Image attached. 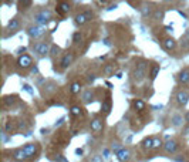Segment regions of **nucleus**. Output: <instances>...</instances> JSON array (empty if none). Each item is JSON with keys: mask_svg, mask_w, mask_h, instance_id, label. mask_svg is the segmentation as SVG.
<instances>
[{"mask_svg": "<svg viewBox=\"0 0 189 162\" xmlns=\"http://www.w3.org/2000/svg\"><path fill=\"white\" fill-rule=\"evenodd\" d=\"M34 20H36V23H37V26H44L47 21H50L51 20V11L50 10H41V11H38L37 14L34 16Z\"/></svg>", "mask_w": 189, "mask_h": 162, "instance_id": "7ed1b4c3", "label": "nucleus"}, {"mask_svg": "<svg viewBox=\"0 0 189 162\" xmlns=\"http://www.w3.org/2000/svg\"><path fill=\"white\" fill-rule=\"evenodd\" d=\"M94 78H95V77H94V74H90V77H88V81H94Z\"/></svg>", "mask_w": 189, "mask_h": 162, "instance_id": "4c0bfd02", "label": "nucleus"}, {"mask_svg": "<svg viewBox=\"0 0 189 162\" xmlns=\"http://www.w3.org/2000/svg\"><path fill=\"white\" fill-rule=\"evenodd\" d=\"M114 71H115V64H114V63H107V64L104 66V68H103V73H104L105 76H108V77L113 76Z\"/></svg>", "mask_w": 189, "mask_h": 162, "instance_id": "5701e85b", "label": "nucleus"}, {"mask_svg": "<svg viewBox=\"0 0 189 162\" xmlns=\"http://www.w3.org/2000/svg\"><path fill=\"white\" fill-rule=\"evenodd\" d=\"M162 147V139L161 138H153V145H152V149H158Z\"/></svg>", "mask_w": 189, "mask_h": 162, "instance_id": "7c9ffc66", "label": "nucleus"}, {"mask_svg": "<svg viewBox=\"0 0 189 162\" xmlns=\"http://www.w3.org/2000/svg\"><path fill=\"white\" fill-rule=\"evenodd\" d=\"M110 111H111V98L108 97L101 105V112H104L107 115V114H110Z\"/></svg>", "mask_w": 189, "mask_h": 162, "instance_id": "393cba45", "label": "nucleus"}, {"mask_svg": "<svg viewBox=\"0 0 189 162\" xmlns=\"http://www.w3.org/2000/svg\"><path fill=\"white\" fill-rule=\"evenodd\" d=\"M92 98H94V91H92L91 88H88V90H85V91L82 92L81 100H82V102H84V104L91 102V101H92Z\"/></svg>", "mask_w": 189, "mask_h": 162, "instance_id": "412c9836", "label": "nucleus"}, {"mask_svg": "<svg viewBox=\"0 0 189 162\" xmlns=\"http://www.w3.org/2000/svg\"><path fill=\"white\" fill-rule=\"evenodd\" d=\"M3 105L4 107H11V105H14L16 102H17V95H4L3 97Z\"/></svg>", "mask_w": 189, "mask_h": 162, "instance_id": "aec40b11", "label": "nucleus"}, {"mask_svg": "<svg viewBox=\"0 0 189 162\" xmlns=\"http://www.w3.org/2000/svg\"><path fill=\"white\" fill-rule=\"evenodd\" d=\"M70 112H71V115H74V117H80V115L84 114V111H82V108H81L80 105H73L71 110H70Z\"/></svg>", "mask_w": 189, "mask_h": 162, "instance_id": "cd10ccee", "label": "nucleus"}, {"mask_svg": "<svg viewBox=\"0 0 189 162\" xmlns=\"http://www.w3.org/2000/svg\"><path fill=\"white\" fill-rule=\"evenodd\" d=\"M80 91H81V82H80V81H76V82H73V84L70 85V92H71V94L76 95V94H78Z\"/></svg>", "mask_w": 189, "mask_h": 162, "instance_id": "bb28decb", "label": "nucleus"}, {"mask_svg": "<svg viewBox=\"0 0 189 162\" xmlns=\"http://www.w3.org/2000/svg\"><path fill=\"white\" fill-rule=\"evenodd\" d=\"M19 29H20V20H19L17 17L11 19V20L7 23V26H6V30L11 31V34H13V33H16Z\"/></svg>", "mask_w": 189, "mask_h": 162, "instance_id": "2eb2a0df", "label": "nucleus"}, {"mask_svg": "<svg viewBox=\"0 0 189 162\" xmlns=\"http://www.w3.org/2000/svg\"><path fill=\"white\" fill-rule=\"evenodd\" d=\"M164 149L166 154H175L176 149H178V142L175 139H169L168 142L164 144Z\"/></svg>", "mask_w": 189, "mask_h": 162, "instance_id": "ddd939ff", "label": "nucleus"}, {"mask_svg": "<svg viewBox=\"0 0 189 162\" xmlns=\"http://www.w3.org/2000/svg\"><path fill=\"white\" fill-rule=\"evenodd\" d=\"M76 154L78 155V157H81V155L84 154V149H82V148H77V149H76Z\"/></svg>", "mask_w": 189, "mask_h": 162, "instance_id": "f704fd0d", "label": "nucleus"}, {"mask_svg": "<svg viewBox=\"0 0 189 162\" xmlns=\"http://www.w3.org/2000/svg\"><path fill=\"white\" fill-rule=\"evenodd\" d=\"M178 81H179V84H182V85H188L189 84V67H185V68H182V70L179 71V74H178Z\"/></svg>", "mask_w": 189, "mask_h": 162, "instance_id": "f8f14e48", "label": "nucleus"}, {"mask_svg": "<svg viewBox=\"0 0 189 162\" xmlns=\"http://www.w3.org/2000/svg\"><path fill=\"white\" fill-rule=\"evenodd\" d=\"M92 17H94V11H92V10H85V11H82V13L76 14L74 21H76L77 26H82V24H85L87 21L92 20Z\"/></svg>", "mask_w": 189, "mask_h": 162, "instance_id": "f03ea898", "label": "nucleus"}, {"mask_svg": "<svg viewBox=\"0 0 189 162\" xmlns=\"http://www.w3.org/2000/svg\"><path fill=\"white\" fill-rule=\"evenodd\" d=\"M141 13H142L144 17H149V16H153V9L151 6H144L141 9Z\"/></svg>", "mask_w": 189, "mask_h": 162, "instance_id": "c85d7f7f", "label": "nucleus"}, {"mask_svg": "<svg viewBox=\"0 0 189 162\" xmlns=\"http://www.w3.org/2000/svg\"><path fill=\"white\" fill-rule=\"evenodd\" d=\"M32 71H33V73H38V70H37V67H34V68H32Z\"/></svg>", "mask_w": 189, "mask_h": 162, "instance_id": "ea45409f", "label": "nucleus"}, {"mask_svg": "<svg viewBox=\"0 0 189 162\" xmlns=\"http://www.w3.org/2000/svg\"><path fill=\"white\" fill-rule=\"evenodd\" d=\"M24 90H26V91H29V92H33V91H32V88H30V85H27V84L24 85Z\"/></svg>", "mask_w": 189, "mask_h": 162, "instance_id": "c9c22d12", "label": "nucleus"}, {"mask_svg": "<svg viewBox=\"0 0 189 162\" xmlns=\"http://www.w3.org/2000/svg\"><path fill=\"white\" fill-rule=\"evenodd\" d=\"M117 158L119 162H128L131 159V151L128 148H122L118 154H117Z\"/></svg>", "mask_w": 189, "mask_h": 162, "instance_id": "f3484780", "label": "nucleus"}, {"mask_svg": "<svg viewBox=\"0 0 189 162\" xmlns=\"http://www.w3.org/2000/svg\"><path fill=\"white\" fill-rule=\"evenodd\" d=\"M162 46H164L165 50L171 51V50H175L176 41H175V39H172V37H166V39H164V41H162Z\"/></svg>", "mask_w": 189, "mask_h": 162, "instance_id": "a211bd4d", "label": "nucleus"}, {"mask_svg": "<svg viewBox=\"0 0 189 162\" xmlns=\"http://www.w3.org/2000/svg\"><path fill=\"white\" fill-rule=\"evenodd\" d=\"M90 162H104V159H103V157L101 155H92L91 157V159H90Z\"/></svg>", "mask_w": 189, "mask_h": 162, "instance_id": "473e14b6", "label": "nucleus"}, {"mask_svg": "<svg viewBox=\"0 0 189 162\" xmlns=\"http://www.w3.org/2000/svg\"><path fill=\"white\" fill-rule=\"evenodd\" d=\"M132 108H134L138 114H142V112H145V110H147V104H145V101H142V100H134V101H132Z\"/></svg>", "mask_w": 189, "mask_h": 162, "instance_id": "dca6fc26", "label": "nucleus"}, {"mask_svg": "<svg viewBox=\"0 0 189 162\" xmlns=\"http://www.w3.org/2000/svg\"><path fill=\"white\" fill-rule=\"evenodd\" d=\"M46 33V27L44 26H30L29 29H27V34L32 37V39H38V37H41L43 34Z\"/></svg>", "mask_w": 189, "mask_h": 162, "instance_id": "423d86ee", "label": "nucleus"}, {"mask_svg": "<svg viewBox=\"0 0 189 162\" xmlns=\"http://www.w3.org/2000/svg\"><path fill=\"white\" fill-rule=\"evenodd\" d=\"M70 10H71V3H68V1H58L56 4V11L60 16H66Z\"/></svg>", "mask_w": 189, "mask_h": 162, "instance_id": "6e6552de", "label": "nucleus"}, {"mask_svg": "<svg viewBox=\"0 0 189 162\" xmlns=\"http://www.w3.org/2000/svg\"><path fill=\"white\" fill-rule=\"evenodd\" d=\"M81 40H82V34H81L80 31L74 33V36H73V41H74L76 44H78V43H81Z\"/></svg>", "mask_w": 189, "mask_h": 162, "instance_id": "2f4dec72", "label": "nucleus"}, {"mask_svg": "<svg viewBox=\"0 0 189 162\" xmlns=\"http://www.w3.org/2000/svg\"><path fill=\"white\" fill-rule=\"evenodd\" d=\"M155 20H162L164 19V11L162 10H159V9H156L155 11H153V16H152Z\"/></svg>", "mask_w": 189, "mask_h": 162, "instance_id": "c756f323", "label": "nucleus"}, {"mask_svg": "<svg viewBox=\"0 0 189 162\" xmlns=\"http://www.w3.org/2000/svg\"><path fill=\"white\" fill-rule=\"evenodd\" d=\"M185 121H186V122H189V111H188V112H186V114H185Z\"/></svg>", "mask_w": 189, "mask_h": 162, "instance_id": "58836bf2", "label": "nucleus"}, {"mask_svg": "<svg viewBox=\"0 0 189 162\" xmlns=\"http://www.w3.org/2000/svg\"><path fill=\"white\" fill-rule=\"evenodd\" d=\"M159 74V64H152L151 66V70H149V80L153 81L156 78V76Z\"/></svg>", "mask_w": 189, "mask_h": 162, "instance_id": "b1692460", "label": "nucleus"}, {"mask_svg": "<svg viewBox=\"0 0 189 162\" xmlns=\"http://www.w3.org/2000/svg\"><path fill=\"white\" fill-rule=\"evenodd\" d=\"M60 51H61V48H60V47H57V46H53V47H51V54H53V56L58 54Z\"/></svg>", "mask_w": 189, "mask_h": 162, "instance_id": "72a5a7b5", "label": "nucleus"}, {"mask_svg": "<svg viewBox=\"0 0 189 162\" xmlns=\"http://www.w3.org/2000/svg\"><path fill=\"white\" fill-rule=\"evenodd\" d=\"M176 102H178V105H181V107H185L186 104H188L189 101V92L186 90H181V91H178L176 92Z\"/></svg>", "mask_w": 189, "mask_h": 162, "instance_id": "1a4fd4ad", "label": "nucleus"}, {"mask_svg": "<svg viewBox=\"0 0 189 162\" xmlns=\"http://www.w3.org/2000/svg\"><path fill=\"white\" fill-rule=\"evenodd\" d=\"M104 157H105V158L110 157V151H108V149H104Z\"/></svg>", "mask_w": 189, "mask_h": 162, "instance_id": "e433bc0d", "label": "nucleus"}, {"mask_svg": "<svg viewBox=\"0 0 189 162\" xmlns=\"http://www.w3.org/2000/svg\"><path fill=\"white\" fill-rule=\"evenodd\" d=\"M11 158H13L14 161H17V162H24V161H27V159H29L23 148L13 149V151H11Z\"/></svg>", "mask_w": 189, "mask_h": 162, "instance_id": "9b49d317", "label": "nucleus"}, {"mask_svg": "<svg viewBox=\"0 0 189 162\" xmlns=\"http://www.w3.org/2000/svg\"><path fill=\"white\" fill-rule=\"evenodd\" d=\"M184 122H185V117H182V114H174L172 118H171V124L174 127H176V128L178 127H182Z\"/></svg>", "mask_w": 189, "mask_h": 162, "instance_id": "6ab92c4d", "label": "nucleus"}, {"mask_svg": "<svg viewBox=\"0 0 189 162\" xmlns=\"http://www.w3.org/2000/svg\"><path fill=\"white\" fill-rule=\"evenodd\" d=\"M23 149H24L27 158H33V157H36L38 154V149H40V148H38L37 142H29V144H26V145L23 147Z\"/></svg>", "mask_w": 189, "mask_h": 162, "instance_id": "0eeeda50", "label": "nucleus"}, {"mask_svg": "<svg viewBox=\"0 0 189 162\" xmlns=\"http://www.w3.org/2000/svg\"><path fill=\"white\" fill-rule=\"evenodd\" d=\"M33 51L37 54L38 57H44L50 53V46L48 43H44V41H40V43H36L33 46Z\"/></svg>", "mask_w": 189, "mask_h": 162, "instance_id": "20e7f679", "label": "nucleus"}, {"mask_svg": "<svg viewBox=\"0 0 189 162\" xmlns=\"http://www.w3.org/2000/svg\"><path fill=\"white\" fill-rule=\"evenodd\" d=\"M147 67H148V63L145 60L138 61V64L134 67V70H132V78H134L135 82H141V81L145 80V77H147Z\"/></svg>", "mask_w": 189, "mask_h": 162, "instance_id": "f257e3e1", "label": "nucleus"}, {"mask_svg": "<svg viewBox=\"0 0 189 162\" xmlns=\"http://www.w3.org/2000/svg\"><path fill=\"white\" fill-rule=\"evenodd\" d=\"M74 58H76V54H74L73 51H70V53L64 54V56H63V58H61V61H60L61 68H67V67H70V66L73 64Z\"/></svg>", "mask_w": 189, "mask_h": 162, "instance_id": "9d476101", "label": "nucleus"}, {"mask_svg": "<svg viewBox=\"0 0 189 162\" xmlns=\"http://www.w3.org/2000/svg\"><path fill=\"white\" fill-rule=\"evenodd\" d=\"M17 66H19L20 68H23V70L30 68V67L33 66V58H32V56H29V54H21V56L17 58Z\"/></svg>", "mask_w": 189, "mask_h": 162, "instance_id": "39448f33", "label": "nucleus"}, {"mask_svg": "<svg viewBox=\"0 0 189 162\" xmlns=\"http://www.w3.org/2000/svg\"><path fill=\"white\" fill-rule=\"evenodd\" d=\"M32 6H33V1H30V0H24V1H19L17 3L19 11H27Z\"/></svg>", "mask_w": 189, "mask_h": 162, "instance_id": "4be33fe9", "label": "nucleus"}, {"mask_svg": "<svg viewBox=\"0 0 189 162\" xmlns=\"http://www.w3.org/2000/svg\"><path fill=\"white\" fill-rule=\"evenodd\" d=\"M152 145H153V138H152V137L145 138V139L141 142V147H142L144 149H152Z\"/></svg>", "mask_w": 189, "mask_h": 162, "instance_id": "a878e982", "label": "nucleus"}, {"mask_svg": "<svg viewBox=\"0 0 189 162\" xmlns=\"http://www.w3.org/2000/svg\"><path fill=\"white\" fill-rule=\"evenodd\" d=\"M90 128H91V131L92 132H100V131H103V128H104V122L101 118H94L91 124H90Z\"/></svg>", "mask_w": 189, "mask_h": 162, "instance_id": "4468645a", "label": "nucleus"}]
</instances>
